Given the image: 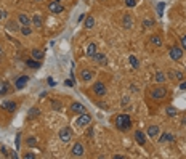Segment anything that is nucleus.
<instances>
[{
  "mask_svg": "<svg viewBox=\"0 0 186 159\" xmlns=\"http://www.w3.org/2000/svg\"><path fill=\"white\" fill-rule=\"evenodd\" d=\"M114 124L119 130H122V132H127V130L132 127V117L128 114H119L114 120Z\"/></svg>",
  "mask_w": 186,
  "mask_h": 159,
  "instance_id": "1",
  "label": "nucleus"
},
{
  "mask_svg": "<svg viewBox=\"0 0 186 159\" xmlns=\"http://www.w3.org/2000/svg\"><path fill=\"white\" fill-rule=\"evenodd\" d=\"M58 135H60V140L63 143H69L72 140V130H71V127H63Z\"/></svg>",
  "mask_w": 186,
  "mask_h": 159,
  "instance_id": "2",
  "label": "nucleus"
},
{
  "mask_svg": "<svg viewBox=\"0 0 186 159\" xmlns=\"http://www.w3.org/2000/svg\"><path fill=\"white\" fill-rule=\"evenodd\" d=\"M167 97V89L165 87H156L151 90V98L153 100H162Z\"/></svg>",
  "mask_w": 186,
  "mask_h": 159,
  "instance_id": "3",
  "label": "nucleus"
},
{
  "mask_svg": "<svg viewBox=\"0 0 186 159\" xmlns=\"http://www.w3.org/2000/svg\"><path fill=\"white\" fill-rule=\"evenodd\" d=\"M91 122V116L88 114V113H82L79 117H77V120H76V125L77 127H85V125H88Z\"/></svg>",
  "mask_w": 186,
  "mask_h": 159,
  "instance_id": "4",
  "label": "nucleus"
},
{
  "mask_svg": "<svg viewBox=\"0 0 186 159\" xmlns=\"http://www.w3.org/2000/svg\"><path fill=\"white\" fill-rule=\"evenodd\" d=\"M169 55L173 61H180L183 58V48H180V47H172L169 50Z\"/></svg>",
  "mask_w": 186,
  "mask_h": 159,
  "instance_id": "5",
  "label": "nucleus"
},
{
  "mask_svg": "<svg viewBox=\"0 0 186 159\" xmlns=\"http://www.w3.org/2000/svg\"><path fill=\"white\" fill-rule=\"evenodd\" d=\"M93 92H95L98 97H104L106 95V85H104V82L98 80V82L93 84Z\"/></svg>",
  "mask_w": 186,
  "mask_h": 159,
  "instance_id": "6",
  "label": "nucleus"
},
{
  "mask_svg": "<svg viewBox=\"0 0 186 159\" xmlns=\"http://www.w3.org/2000/svg\"><path fill=\"white\" fill-rule=\"evenodd\" d=\"M2 109L8 111V113H16L18 105H16V101H11V100H3V101H2Z\"/></svg>",
  "mask_w": 186,
  "mask_h": 159,
  "instance_id": "7",
  "label": "nucleus"
},
{
  "mask_svg": "<svg viewBox=\"0 0 186 159\" xmlns=\"http://www.w3.org/2000/svg\"><path fill=\"white\" fill-rule=\"evenodd\" d=\"M71 153H72V156H74V157H82V156H83V153H85V149H83V145H82L80 142H77L76 145L72 146Z\"/></svg>",
  "mask_w": 186,
  "mask_h": 159,
  "instance_id": "8",
  "label": "nucleus"
},
{
  "mask_svg": "<svg viewBox=\"0 0 186 159\" xmlns=\"http://www.w3.org/2000/svg\"><path fill=\"white\" fill-rule=\"evenodd\" d=\"M48 11H50V13H55V15H58V13L64 11V7H63L60 2H56V0H55V2H51V3L48 5Z\"/></svg>",
  "mask_w": 186,
  "mask_h": 159,
  "instance_id": "9",
  "label": "nucleus"
},
{
  "mask_svg": "<svg viewBox=\"0 0 186 159\" xmlns=\"http://www.w3.org/2000/svg\"><path fill=\"white\" fill-rule=\"evenodd\" d=\"M27 82H29V76H20V77L16 79V82H15V87H16V90H21V89H24Z\"/></svg>",
  "mask_w": 186,
  "mask_h": 159,
  "instance_id": "10",
  "label": "nucleus"
},
{
  "mask_svg": "<svg viewBox=\"0 0 186 159\" xmlns=\"http://www.w3.org/2000/svg\"><path fill=\"white\" fill-rule=\"evenodd\" d=\"M71 111H72V113H76V114H82V113H87L85 106H83V105H80V103H77V101L71 103Z\"/></svg>",
  "mask_w": 186,
  "mask_h": 159,
  "instance_id": "11",
  "label": "nucleus"
},
{
  "mask_svg": "<svg viewBox=\"0 0 186 159\" xmlns=\"http://www.w3.org/2000/svg\"><path fill=\"white\" fill-rule=\"evenodd\" d=\"M91 60L95 61V63H98V64H106L108 63V57H106L104 53H100V52H96L95 55H93Z\"/></svg>",
  "mask_w": 186,
  "mask_h": 159,
  "instance_id": "12",
  "label": "nucleus"
},
{
  "mask_svg": "<svg viewBox=\"0 0 186 159\" xmlns=\"http://www.w3.org/2000/svg\"><path fill=\"white\" fill-rule=\"evenodd\" d=\"M18 23H20L21 26H31L32 24V20L29 16H27L26 13H20L18 15Z\"/></svg>",
  "mask_w": 186,
  "mask_h": 159,
  "instance_id": "13",
  "label": "nucleus"
},
{
  "mask_svg": "<svg viewBox=\"0 0 186 159\" xmlns=\"http://www.w3.org/2000/svg\"><path fill=\"white\" fill-rule=\"evenodd\" d=\"M93 76H95V72H93L91 69H82L80 71V77L83 82H90L93 79Z\"/></svg>",
  "mask_w": 186,
  "mask_h": 159,
  "instance_id": "14",
  "label": "nucleus"
},
{
  "mask_svg": "<svg viewBox=\"0 0 186 159\" xmlns=\"http://www.w3.org/2000/svg\"><path fill=\"white\" fill-rule=\"evenodd\" d=\"M159 134H161V129L157 125H149V127H148V135H149L151 138H157Z\"/></svg>",
  "mask_w": 186,
  "mask_h": 159,
  "instance_id": "15",
  "label": "nucleus"
},
{
  "mask_svg": "<svg viewBox=\"0 0 186 159\" xmlns=\"http://www.w3.org/2000/svg\"><path fill=\"white\" fill-rule=\"evenodd\" d=\"M98 52V47H96V43H88V47H87V50H85V55H87V57L88 58H91L93 57V55H95Z\"/></svg>",
  "mask_w": 186,
  "mask_h": 159,
  "instance_id": "16",
  "label": "nucleus"
},
{
  "mask_svg": "<svg viewBox=\"0 0 186 159\" xmlns=\"http://www.w3.org/2000/svg\"><path fill=\"white\" fill-rule=\"evenodd\" d=\"M32 24H34V27H37V29H40L42 27V24H43V18L40 16V15H34L32 18Z\"/></svg>",
  "mask_w": 186,
  "mask_h": 159,
  "instance_id": "17",
  "label": "nucleus"
},
{
  "mask_svg": "<svg viewBox=\"0 0 186 159\" xmlns=\"http://www.w3.org/2000/svg\"><path fill=\"white\" fill-rule=\"evenodd\" d=\"M122 24H124L125 29H132V26H133V18L130 16V15H125V16L122 18Z\"/></svg>",
  "mask_w": 186,
  "mask_h": 159,
  "instance_id": "18",
  "label": "nucleus"
},
{
  "mask_svg": "<svg viewBox=\"0 0 186 159\" xmlns=\"http://www.w3.org/2000/svg\"><path fill=\"white\" fill-rule=\"evenodd\" d=\"M167 76H169L170 79H176V80H183V77H184L181 71H169Z\"/></svg>",
  "mask_w": 186,
  "mask_h": 159,
  "instance_id": "19",
  "label": "nucleus"
},
{
  "mask_svg": "<svg viewBox=\"0 0 186 159\" xmlns=\"http://www.w3.org/2000/svg\"><path fill=\"white\" fill-rule=\"evenodd\" d=\"M135 140H136L138 145H144L146 143V137H144V134L141 132V130H136L135 132Z\"/></svg>",
  "mask_w": 186,
  "mask_h": 159,
  "instance_id": "20",
  "label": "nucleus"
},
{
  "mask_svg": "<svg viewBox=\"0 0 186 159\" xmlns=\"http://www.w3.org/2000/svg\"><path fill=\"white\" fill-rule=\"evenodd\" d=\"M31 53H32V58H34V60H39V61H42L43 57H45V53H43L40 48H32Z\"/></svg>",
  "mask_w": 186,
  "mask_h": 159,
  "instance_id": "21",
  "label": "nucleus"
},
{
  "mask_svg": "<svg viewBox=\"0 0 186 159\" xmlns=\"http://www.w3.org/2000/svg\"><path fill=\"white\" fill-rule=\"evenodd\" d=\"M26 66H29V68H32V69H39L42 64L39 63V60H34V58H31V60H26Z\"/></svg>",
  "mask_w": 186,
  "mask_h": 159,
  "instance_id": "22",
  "label": "nucleus"
},
{
  "mask_svg": "<svg viewBox=\"0 0 186 159\" xmlns=\"http://www.w3.org/2000/svg\"><path fill=\"white\" fill-rule=\"evenodd\" d=\"M149 42H151V45H154V47H161V45H162V39H161L159 35H156V34L149 35Z\"/></svg>",
  "mask_w": 186,
  "mask_h": 159,
  "instance_id": "23",
  "label": "nucleus"
},
{
  "mask_svg": "<svg viewBox=\"0 0 186 159\" xmlns=\"http://www.w3.org/2000/svg\"><path fill=\"white\" fill-rule=\"evenodd\" d=\"M7 29H10V31H13V32H18V31H20L21 29V27H20V23H15V21H8V24H7Z\"/></svg>",
  "mask_w": 186,
  "mask_h": 159,
  "instance_id": "24",
  "label": "nucleus"
},
{
  "mask_svg": "<svg viewBox=\"0 0 186 159\" xmlns=\"http://www.w3.org/2000/svg\"><path fill=\"white\" fill-rule=\"evenodd\" d=\"M172 140H173V135H172V134H169V132H165V134H162V135H161L159 142H161V143H167V142H172Z\"/></svg>",
  "mask_w": 186,
  "mask_h": 159,
  "instance_id": "25",
  "label": "nucleus"
},
{
  "mask_svg": "<svg viewBox=\"0 0 186 159\" xmlns=\"http://www.w3.org/2000/svg\"><path fill=\"white\" fill-rule=\"evenodd\" d=\"M83 24H85L87 29H91V27L95 26V18H93V16H87V18H85V23H83Z\"/></svg>",
  "mask_w": 186,
  "mask_h": 159,
  "instance_id": "26",
  "label": "nucleus"
},
{
  "mask_svg": "<svg viewBox=\"0 0 186 159\" xmlns=\"http://www.w3.org/2000/svg\"><path fill=\"white\" fill-rule=\"evenodd\" d=\"M165 113H167V116H170V117H175L176 114H178V111H176V108H173V106H167Z\"/></svg>",
  "mask_w": 186,
  "mask_h": 159,
  "instance_id": "27",
  "label": "nucleus"
},
{
  "mask_svg": "<svg viewBox=\"0 0 186 159\" xmlns=\"http://www.w3.org/2000/svg\"><path fill=\"white\" fill-rule=\"evenodd\" d=\"M8 92V82H0V97H3L5 93Z\"/></svg>",
  "mask_w": 186,
  "mask_h": 159,
  "instance_id": "28",
  "label": "nucleus"
},
{
  "mask_svg": "<svg viewBox=\"0 0 186 159\" xmlns=\"http://www.w3.org/2000/svg\"><path fill=\"white\" fill-rule=\"evenodd\" d=\"M21 34L24 35V37H27V35H31V32H32V29H31V26H21Z\"/></svg>",
  "mask_w": 186,
  "mask_h": 159,
  "instance_id": "29",
  "label": "nucleus"
},
{
  "mask_svg": "<svg viewBox=\"0 0 186 159\" xmlns=\"http://www.w3.org/2000/svg\"><path fill=\"white\" fill-rule=\"evenodd\" d=\"M128 61H130V64L135 68V69H138L140 68V63H138V60H136V57H133V55H130V58H128Z\"/></svg>",
  "mask_w": 186,
  "mask_h": 159,
  "instance_id": "30",
  "label": "nucleus"
},
{
  "mask_svg": "<svg viewBox=\"0 0 186 159\" xmlns=\"http://www.w3.org/2000/svg\"><path fill=\"white\" fill-rule=\"evenodd\" d=\"M27 114H29V117H37V116L40 114V109H39V108H31Z\"/></svg>",
  "mask_w": 186,
  "mask_h": 159,
  "instance_id": "31",
  "label": "nucleus"
},
{
  "mask_svg": "<svg viewBox=\"0 0 186 159\" xmlns=\"http://www.w3.org/2000/svg\"><path fill=\"white\" fill-rule=\"evenodd\" d=\"M165 79L167 77H165L164 72H156V82H161L162 84V82H165Z\"/></svg>",
  "mask_w": 186,
  "mask_h": 159,
  "instance_id": "32",
  "label": "nucleus"
},
{
  "mask_svg": "<svg viewBox=\"0 0 186 159\" xmlns=\"http://www.w3.org/2000/svg\"><path fill=\"white\" fill-rule=\"evenodd\" d=\"M26 142H27V146H31V148L37 146V138H35V137H29Z\"/></svg>",
  "mask_w": 186,
  "mask_h": 159,
  "instance_id": "33",
  "label": "nucleus"
},
{
  "mask_svg": "<svg viewBox=\"0 0 186 159\" xmlns=\"http://www.w3.org/2000/svg\"><path fill=\"white\" fill-rule=\"evenodd\" d=\"M154 26V20H143V27H153Z\"/></svg>",
  "mask_w": 186,
  "mask_h": 159,
  "instance_id": "34",
  "label": "nucleus"
},
{
  "mask_svg": "<svg viewBox=\"0 0 186 159\" xmlns=\"http://www.w3.org/2000/svg\"><path fill=\"white\" fill-rule=\"evenodd\" d=\"M51 108L56 109V111H60V109H61V103H60L58 100H53V101H51Z\"/></svg>",
  "mask_w": 186,
  "mask_h": 159,
  "instance_id": "35",
  "label": "nucleus"
},
{
  "mask_svg": "<svg viewBox=\"0 0 186 159\" xmlns=\"http://www.w3.org/2000/svg\"><path fill=\"white\" fill-rule=\"evenodd\" d=\"M125 2V5L128 7V8H133L135 5H136V0H124Z\"/></svg>",
  "mask_w": 186,
  "mask_h": 159,
  "instance_id": "36",
  "label": "nucleus"
},
{
  "mask_svg": "<svg viewBox=\"0 0 186 159\" xmlns=\"http://www.w3.org/2000/svg\"><path fill=\"white\" fill-rule=\"evenodd\" d=\"M64 85H66V87H72L74 85V80L72 79H66V80H64Z\"/></svg>",
  "mask_w": 186,
  "mask_h": 159,
  "instance_id": "37",
  "label": "nucleus"
},
{
  "mask_svg": "<svg viewBox=\"0 0 186 159\" xmlns=\"http://www.w3.org/2000/svg\"><path fill=\"white\" fill-rule=\"evenodd\" d=\"M20 138H21V134H18V135H16V140H15V142H16V151L20 149Z\"/></svg>",
  "mask_w": 186,
  "mask_h": 159,
  "instance_id": "38",
  "label": "nucleus"
},
{
  "mask_svg": "<svg viewBox=\"0 0 186 159\" xmlns=\"http://www.w3.org/2000/svg\"><path fill=\"white\" fill-rule=\"evenodd\" d=\"M181 45H183V48L186 50V34H184V35L181 37Z\"/></svg>",
  "mask_w": 186,
  "mask_h": 159,
  "instance_id": "39",
  "label": "nucleus"
},
{
  "mask_svg": "<svg viewBox=\"0 0 186 159\" xmlns=\"http://www.w3.org/2000/svg\"><path fill=\"white\" fill-rule=\"evenodd\" d=\"M180 90H186V80H181V84H180Z\"/></svg>",
  "mask_w": 186,
  "mask_h": 159,
  "instance_id": "40",
  "label": "nucleus"
},
{
  "mask_svg": "<svg viewBox=\"0 0 186 159\" xmlns=\"http://www.w3.org/2000/svg\"><path fill=\"white\" fill-rule=\"evenodd\" d=\"M0 151L3 153V156H8V149H7L5 146H2V148H0Z\"/></svg>",
  "mask_w": 186,
  "mask_h": 159,
  "instance_id": "41",
  "label": "nucleus"
},
{
  "mask_svg": "<svg viewBox=\"0 0 186 159\" xmlns=\"http://www.w3.org/2000/svg\"><path fill=\"white\" fill-rule=\"evenodd\" d=\"M157 8H159V15H162V13H164V11H162V10H164V3H159V5H157Z\"/></svg>",
  "mask_w": 186,
  "mask_h": 159,
  "instance_id": "42",
  "label": "nucleus"
},
{
  "mask_svg": "<svg viewBox=\"0 0 186 159\" xmlns=\"http://www.w3.org/2000/svg\"><path fill=\"white\" fill-rule=\"evenodd\" d=\"M24 157H26V159H34V157H35V154H32V153H27Z\"/></svg>",
  "mask_w": 186,
  "mask_h": 159,
  "instance_id": "43",
  "label": "nucleus"
},
{
  "mask_svg": "<svg viewBox=\"0 0 186 159\" xmlns=\"http://www.w3.org/2000/svg\"><path fill=\"white\" fill-rule=\"evenodd\" d=\"M85 18H87L85 15H80V16H79V20H77V21H79V23H82V21H85Z\"/></svg>",
  "mask_w": 186,
  "mask_h": 159,
  "instance_id": "44",
  "label": "nucleus"
},
{
  "mask_svg": "<svg viewBox=\"0 0 186 159\" xmlns=\"http://www.w3.org/2000/svg\"><path fill=\"white\" fill-rule=\"evenodd\" d=\"M127 105H128V98L125 97V98L122 100V106H127Z\"/></svg>",
  "mask_w": 186,
  "mask_h": 159,
  "instance_id": "45",
  "label": "nucleus"
},
{
  "mask_svg": "<svg viewBox=\"0 0 186 159\" xmlns=\"http://www.w3.org/2000/svg\"><path fill=\"white\" fill-rule=\"evenodd\" d=\"M3 16H7V13H5V11L2 10V8H0V20H2V18H3Z\"/></svg>",
  "mask_w": 186,
  "mask_h": 159,
  "instance_id": "46",
  "label": "nucleus"
},
{
  "mask_svg": "<svg viewBox=\"0 0 186 159\" xmlns=\"http://www.w3.org/2000/svg\"><path fill=\"white\" fill-rule=\"evenodd\" d=\"M87 135H88V137H93V129H91V127L88 129V132H87Z\"/></svg>",
  "mask_w": 186,
  "mask_h": 159,
  "instance_id": "47",
  "label": "nucleus"
},
{
  "mask_svg": "<svg viewBox=\"0 0 186 159\" xmlns=\"http://www.w3.org/2000/svg\"><path fill=\"white\" fill-rule=\"evenodd\" d=\"M8 156H10V157H16L18 154H16V151H11V153H10V154H8Z\"/></svg>",
  "mask_w": 186,
  "mask_h": 159,
  "instance_id": "48",
  "label": "nucleus"
},
{
  "mask_svg": "<svg viewBox=\"0 0 186 159\" xmlns=\"http://www.w3.org/2000/svg\"><path fill=\"white\" fill-rule=\"evenodd\" d=\"M48 85H55V80H53V79H51V77H50V79H48Z\"/></svg>",
  "mask_w": 186,
  "mask_h": 159,
  "instance_id": "49",
  "label": "nucleus"
},
{
  "mask_svg": "<svg viewBox=\"0 0 186 159\" xmlns=\"http://www.w3.org/2000/svg\"><path fill=\"white\" fill-rule=\"evenodd\" d=\"M181 124H183V125H186V117H184V119L181 120Z\"/></svg>",
  "mask_w": 186,
  "mask_h": 159,
  "instance_id": "50",
  "label": "nucleus"
},
{
  "mask_svg": "<svg viewBox=\"0 0 186 159\" xmlns=\"http://www.w3.org/2000/svg\"><path fill=\"white\" fill-rule=\"evenodd\" d=\"M2 55H3V50H2V47H0V57H2Z\"/></svg>",
  "mask_w": 186,
  "mask_h": 159,
  "instance_id": "51",
  "label": "nucleus"
}]
</instances>
